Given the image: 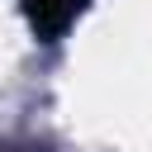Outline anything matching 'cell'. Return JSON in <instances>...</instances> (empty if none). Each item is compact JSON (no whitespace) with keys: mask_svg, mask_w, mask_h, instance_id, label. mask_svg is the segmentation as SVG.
I'll return each instance as SVG.
<instances>
[{"mask_svg":"<svg viewBox=\"0 0 152 152\" xmlns=\"http://www.w3.org/2000/svg\"><path fill=\"white\" fill-rule=\"evenodd\" d=\"M86 5L90 0H19V10H24V19H28V28H33L38 43L66 38V28L86 14Z\"/></svg>","mask_w":152,"mask_h":152,"instance_id":"6da1fadb","label":"cell"},{"mask_svg":"<svg viewBox=\"0 0 152 152\" xmlns=\"http://www.w3.org/2000/svg\"><path fill=\"white\" fill-rule=\"evenodd\" d=\"M0 152H28V147H5V142H0Z\"/></svg>","mask_w":152,"mask_h":152,"instance_id":"7a4b0ae2","label":"cell"}]
</instances>
